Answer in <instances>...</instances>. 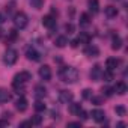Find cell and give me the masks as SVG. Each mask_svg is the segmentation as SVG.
I'll return each mask as SVG.
<instances>
[{
    "instance_id": "obj_1",
    "label": "cell",
    "mask_w": 128,
    "mask_h": 128,
    "mask_svg": "<svg viewBox=\"0 0 128 128\" xmlns=\"http://www.w3.org/2000/svg\"><path fill=\"white\" fill-rule=\"evenodd\" d=\"M59 76L62 82H65V83H76L78 80V71L72 66H63L59 71Z\"/></svg>"
},
{
    "instance_id": "obj_2",
    "label": "cell",
    "mask_w": 128,
    "mask_h": 128,
    "mask_svg": "<svg viewBox=\"0 0 128 128\" xmlns=\"http://www.w3.org/2000/svg\"><path fill=\"white\" fill-rule=\"evenodd\" d=\"M27 23H29V18H27V15L24 12H15V15H14V24H15L17 29H20V30L24 29L27 26Z\"/></svg>"
},
{
    "instance_id": "obj_3",
    "label": "cell",
    "mask_w": 128,
    "mask_h": 128,
    "mask_svg": "<svg viewBox=\"0 0 128 128\" xmlns=\"http://www.w3.org/2000/svg\"><path fill=\"white\" fill-rule=\"evenodd\" d=\"M29 80H32V74L27 72V71H21V72H18V74L14 76V82H12V84H14V86L26 84Z\"/></svg>"
},
{
    "instance_id": "obj_4",
    "label": "cell",
    "mask_w": 128,
    "mask_h": 128,
    "mask_svg": "<svg viewBox=\"0 0 128 128\" xmlns=\"http://www.w3.org/2000/svg\"><path fill=\"white\" fill-rule=\"evenodd\" d=\"M17 59H18V51H17V50H14V48H8V50H6V53H5V56H3L5 63H6L8 66H12L14 63L17 62Z\"/></svg>"
},
{
    "instance_id": "obj_5",
    "label": "cell",
    "mask_w": 128,
    "mask_h": 128,
    "mask_svg": "<svg viewBox=\"0 0 128 128\" xmlns=\"http://www.w3.org/2000/svg\"><path fill=\"white\" fill-rule=\"evenodd\" d=\"M72 100H74L72 92H70V90H60V94H59V101H60L62 104H70Z\"/></svg>"
},
{
    "instance_id": "obj_6",
    "label": "cell",
    "mask_w": 128,
    "mask_h": 128,
    "mask_svg": "<svg viewBox=\"0 0 128 128\" xmlns=\"http://www.w3.org/2000/svg\"><path fill=\"white\" fill-rule=\"evenodd\" d=\"M39 77L44 80V82H48L51 78V68L48 65H42L39 68Z\"/></svg>"
},
{
    "instance_id": "obj_7",
    "label": "cell",
    "mask_w": 128,
    "mask_h": 128,
    "mask_svg": "<svg viewBox=\"0 0 128 128\" xmlns=\"http://www.w3.org/2000/svg\"><path fill=\"white\" fill-rule=\"evenodd\" d=\"M26 56H27V59H29V60H33V62H38V60L41 59V53H39L38 50H35L33 47L27 50V53H26Z\"/></svg>"
},
{
    "instance_id": "obj_8",
    "label": "cell",
    "mask_w": 128,
    "mask_h": 128,
    "mask_svg": "<svg viewBox=\"0 0 128 128\" xmlns=\"http://www.w3.org/2000/svg\"><path fill=\"white\" fill-rule=\"evenodd\" d=\"M90 116H92V119H94L95 122H102L104 118H106V113H104L102 110H100V108H95V110H92Z\"/></svg>"
},
{
    "instance_id": "obj_9",
    "label": "cell",
    "mask_w": 128,
    "mask_h": 128,
    "mask_svg": "<svg viewBox=\"0 0 128 128\" xmlns=\"http://www.w3.org/2000/svg\"><path fill=\"white\" fill-rule=\"evenodd\" d=\"M42 24L48 29H53L56 26V18L53 15H45V17H42Z\"/></svg>"
},
{
    "instance_id": "obj_10",
    "label": "cell",
    "mask_w": 128,
    "mask_h": 128,
    "mask_svg": "<svg viewBox=\"0 0 128 128\" xmlns=\"http://www.w3.org/2000/svg\"><path fill=\"white\" fill-rule=\"evenodd\" d=\"M84 54H86V56H89V57H96V56L100 54V50H98L95 45L89 44V45L84 48Z\"/></svg>"
},
{
    "instance_id": "obj_11",
    "label": "cell",
    "mask_w": 128,
    "mask_h": 128,
    "mask_svg": "<svg viewBox=\"0 0 128 128\" xmlns=\"http://www.w3.org/2000/svg\"><path fill=\"white\" fill-rule=\"evenodd\" d=\"M101 72H102L101 66H100V65H95V66L92 68V71H90V78H92L94 82L101 80Z\"/></svg>"
},
{
    "instance_id": "obj_12",
    "label": "cell",
    "mask_w": 128,
    "mask_h": 128,
    "mask_svg": "<svg viewBox=\"0 0 128 128\" xmlns=\"http://www.w3.org/2000/svg\"><path fill=\"white\" fill-rule=\"evenodd\" d=\"M15 108H17L18 112H24V110L27 108V100H26L23 95L15 101Z\"/></svg>"
},
{
    "instance_id": "obj_13",
    "label": "cell",
    "mask_w": 128,
    "mask_h": 128,
    "mask_svg": "<svg viewBox=\"0 0 128 128\" xmlns=\"http://www.w3.org/2000/svg\"><path fill=\"white\" fill-rule=\"evenodd\" d=\"M113 90H114L116 94H119V95H125L126 90H128V88H126V84H125L124 82H119V83H116V86L113 88Z\"/></svg>"
},
{
    "instance_id": "obj_14",
    "label": "cell",
    "mask_w": 128,
    "mask_h": 128,
    "mask_svg": "<svg viewBox=\"0 0 128 128\" xmlns=\"http://www.w3.org/2000/svg\"><path fill=\"white\" fill-rule=\"evenodd\" d=\"M106 65H107V70L113 71V70L118 68V65H119V59H116V57H108V59L106 60Z\"/></svg>"
},
{
    "instance_id": "obj_15",
    "label": "cell",
    "mask_w": 128,
    "mask_h": 128,
    "mask_svg": "<svg viewBox=\"0 0 128 128\" xmlns=\"http://www.w3.org/2000/svg\"><path fill=\"white\" fill-rule=\"evenodd\" d=\"M8 101H11V94H9L6 89L0 88V104H3V102H8Z\"/></svg>"
},
{
    "instance_id": "obj_16",
    "label": "cell",
    "mask_w": 128,
    "mask_h": 128,
    "mask_svg": "<svg viewBox=\"0 0 128 128\" xmlns=\"http://www.w3.org/2000/svg\"><path fill=\"white\" fill-rule=\"evenodd\" d=\"M88 6H89V11L92 14H96L100 11V3H98V0H89L88 2Z\"/></svg>"
},
{
    "instance_id": "obj_17",
    "label": "cell",
    "mask_w": 128,
    "mask_h": 128,
    "mask_svg": "<svg viewBox=\"0 0 128 128\" xmlns=\"http://www.w3.org/2000/svg\"><path fill=\"white\" fill-rule=\"evenodd\" d=\"M54 44H56L59 48H63V47L68 44V38H66V36H63V35H60V36H57V38H56Z\"/></svg>"
},
{
    "instance_id": "obj_18",
    "label": "cell",
    "mask_w": 128,
    "mask_h": 128,
    "mask_svg": "<svg viewBox=\"0 0 128 128\" xmlns=\"http://www.w3.org/2000/svg\"><path fill=\"white\" fill-rule=\"evenodd\" d=\"M104 14H106L108 18H114V17L118 15V9H116L114 6H107V8L104 9Z\"/></svg>"
},
{
    "instance_id": "obj_19",
    "label": "cell",
    "mask_w": 128,
    "mask_h": 128,
    "mask_svg": "<svg viewBox=\"0 0 128 128\" xmlns=\"http://www.w3.org/2000/svg\"><path fill=\"white\" fill-rule=\"evenodd\" d=\"M45 95H47V90H45V88H44V86H41V84H39V86H36V88H35V96H36V98H39V100H41V98H44Z\"/></svg>"
},
{
    "instance_id": "obj_20",
    "label": "cell",
    "mask_w": 128,
    "mask_h": 128,
    "mask_svg": "<svg viewBox=\"0 0 128 128\" xmlns=\"http://www.w3.org/2000/svg\"><path fill=\"white\" fill-rule=\"evenodd\" d=\"M120 47H122V39H120L118 35H114L113 39H112V48H113V50H119Z\"/></svg>"
},
{
    "instance_id": "obj_21",
    "label": "cell",
    "mask_w": 128,
    "mask_h": 128,
    "mask_svg": "<svg viewBox=\"0 0 128 128\" xmlns=\"http://www.w3.org/2000/svg\"><path fill=\"white\" fill-rule=\"evenodd\" d=\"M101 78H102L104 82H107V83H108V82H112V80H113V72H112L110 70L102 71V72H101Z\"/></svg>"
},
{
    "instance_id": "obj_22",
    "label": "cell",
    "mask_w": 128,
    "mask_h": 128,
    "mask_svg": "<svg viewBox=\"0 0 128 128\" xmlns=\"http://www.w3.org/2000/svg\"><path fill=\"white\" fill-rule=\"evenodd\" d=\"M70 104H71V106H70V112H71L72 114H77V113L82 110V106H80L78 102H72V101H71Z\"/></svg>"
},
{
    "instance_id": "obj_23",
    "label": "cell",
    "mask_w": 128,
    "mask_h": 128,
    "mask_svg": "<svg viewBox=\"0 0 128 128\" xmlns=\"http://www.w3.org/2000/svg\"><path fill=\"white\" fill-rule=\"evenodd\" d=\"M89 23H90V17L88 14H82L80 15V24L82 26H88Z\"/></svg>"
},
{
    "instance_id": "obj_24",
    "label": "cell",
    "mask_w": 128,
    "mask_h": 128,
    "mask_svg": "<svg viewBox=\"0 0 128 128\" xmlns=\"http://www.w3.org/2000/svg\"><path fill=\"white\" fill-rule=\"evenodd\" d=\"M42 3H44V0H30V5L35 9H41L42 8Z\"/></svg>"
},
{
    "instance_id": "obj_25",
    "label": "cell",
    "mask_w": 128,
    "mask_h": 128,
    "mask_svg": "<svg viewBox=\"0 0 128 128\" xmlns=\"http://www.w3.org/2000/svg\"><path fill=\"white\" fill-rule=\"evenodd\" d=\"M77 39L80 44H89V35H86V33H82Z\"/></svg>"
},
{
    "instance_id": "obj_26",
    "label": "cell",
    "mask_w": 128,
    "mask_h": 128,
    "mask_svg": "<svg viewBox=\"0 0 128 128\" xmlns=\"http://www.w3.org/2000/svg\"><path fill=\"white\" fill-rule=\"evenodd\" d=\"M35 110H36V112H44V110H45V104L38 100V101L35 102Z\"/></svg>"
},
{
    "instance_id": "obj_27",
    "label": "cell",
    "mask_w": 128,
    "mask_h": 128,
    "mask_svg": "<svg viewBox=\"0 0 128 128\" xmlns=\"http://www.w3.org/2000/svg\"><path fill=\"white\" fill-rule=\"evenodd\" d=\"M113 88H108V86H106V88H102V94L106 95V96H112L113 95Z\"/></svg>"
},
{
    "instance_id": "obj_28",
    "label": "cell",
    "mask_w": 128,
    "mask_h": 128,
    "mask_svg": "<svg viewBox=\"0 0 128 128\" xmlns=\"http://www.w3.org/2000/svg\"><path fill=\"white\" fill-rule=\"evenodd\" d=\"M30 122H32V125H41V122H42V118L36 114V116H33V118H32V120H30Z\"/></svg>"
},
{
    "instance_id": "obj_29",
    "label": "cell",
    "mask_w": 128,
    "mask_h": 128,
    "mask_svg": "<svg viewBox=\"0 0 128 128\" xmlns=\"http://www.w3.org/2000/svg\"><path fill=\"white\" fill-rule=\"evenodd\" d=\"M90 101H92L94 104H96V106H100V104L102 102V98H101V96H94V95H92V96H90Z\"/></svg>"
},
{
    "instance_id": "obj_30",
    "label": "cell",
    "mask_w": 128,
    "mask_h": 128,
    "mask_svg": "<svg viewBox=\"0 0 128 128\" xmlns=\"http://www.w3.org/2000/svg\"><path fill=\"white\" fill-rule=\"evenodd\" d=\"M90 96H92V90H90V89H84V90H83V98L90 100Z\"/></svg>"
},
{
    "instance_id": "obj_31",
    "label": "cell",
    "mask_w": 128,
    "mask_h": 128,
    "mask_svg": "<svg viewBox=\"0 0 128 128\" xmlns=\"http://www.w3.org/2000/svg\"><path fill=\"white\" fill-rule=\"evenodd\" d=\"M116 113H118L119 116H125V107L118 106V107H116Z\"/></svg>"
},
{
    "instance_id": "obj_32",
    "label": "cell",
    "mask_w": 128,
    "mask_h": 128,
    "mask_svg": "<svg viewBox=\"0 0 128 128\" xmlns=\"http://www.w3.org/2000/svg\"><path fill=\"white\" fill-rule=\"evenodd\" d=\"M77 116H80V118H82V120H86V119L89 118V116H88V113H86V112H84L83 108H82V110H80V112L77 113Z\"/></svg>"
},
{
    "instance_id": "obj_33",
    "label": "cell",
    "mask_w": 128,
    "mask_h": 128,
    "mask_svg": "<svg viewBox=\"0 0 128 128\" xmlns=\"http://www.w3.org/2000/svg\"><path fill=\"white\" fill-rule=\"evenodd\" d=\"M20 126H21V128H26V126H32V122H30V120H24V122H21V124H20Z\"/></svg>"
},
{
    "instance_id": "obj_34",
    "label": "cell",
    "mask_w": 128,
    "mask_h": 128,
    "mask_svg": "<svg viewBox=\"0 0 128 128\" xmlns=\"http://www.w3.org/2000/svg\"><path fill=\"white\" fill-rule=\"evenodd\" d=\"M65 29L68 30V33H72V32H74V26H72L71 23H70V24H66V26H65Z\"/></svg>"
},
{
    "instance_id": "obj_35",
    "label": "cell",
    "mask_w": 128,
    "mask_h": 128,
    "mask_svg": "<svg viewBox=\"0 0 128 128\" xmlns=\"http://www.w3.org/2000/svg\"><path fill=\"white\" fill-rule=\"evenodd\" d=\"M5 21H6V17H5V14H2V12H0V26H2Z\"/></svg>"
},
{
    "instance_id": "obj_36",
    "label": "cell",
    "mask_w": 128,
    "mask_h": 128,
    "mask_svg": "<svg viewBox=\"0 0 128 128\" xmlns=\"http://www.w3.org/2000/svg\"><path fill=\"white\" fill-rule=\"evenodd\" d=\"M80 122H68V126H80Z\"/></svg>"
},
{
    "instance_id": "obj_37",
    "label": "cell",
    "mask_w": 128,
    "mask_h": 128,
    "mask_svg": "<svg viewBox=\"0 0 128 128\" xmlns=\"http://www.w3.org/2000/svg\"><path fill=\"white\" fill-rule=\"evenodd\" d=\"M8 125V120L6 119H2V120H0V126H6Z\"/></svg>"
},
{
    "instance_id": "obj_38",
    "label": "cell",
    "mask_w": 128,
    "mask_h": 128,
    "mask_svg": "<svg viewBox=\"0 0 128 128\" xmlns=\"http://www.w3.org/2000/svg\"><path fill=\"white\" fill-rule=\"evenodd\" d=\"M71 45H72V47H77V45H78V39H74V41L71 42Z\"/></svg>"
}]
</instances>
